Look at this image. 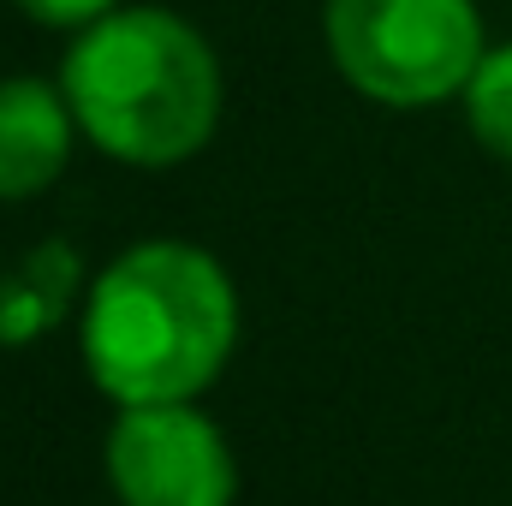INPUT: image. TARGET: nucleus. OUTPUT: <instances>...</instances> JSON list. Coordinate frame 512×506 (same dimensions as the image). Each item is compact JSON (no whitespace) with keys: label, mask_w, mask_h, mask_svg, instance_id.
<instances>
[{"label":"nucleus","mask_w":512,"mask_h":506,"mask_svg":"<svg viewBox=\"0 0 512 506\" xmlns=\"http://www.w3.org/2000/svg\"><path fill=\"white\" fill-rule=\"evenodd\" d=\"M239 340L227 268L185 239L120 251L84 298V370L114 405L197 399Z\"/></svg>","instance_id":"1"},{"label":"nucleus","mask_w":512,"mask_h":506,"mask_svg":"<svg viewBox=\"0 0 512 506\" xmlns=\"http://www.w3.org/2000/svg\"><path fill=\"white\" fill-rule=\"evenodd\" d=\"M60 90L78 131L126 167H179L221 126V60L167 6H114L72 30Z\"/></svg>","instance_id":"2"},{"label":"nucleus","mask_w":512,"mask_h":506,"mask_svg":"<svg viewBox=\"0 0 512 506\" xmlns=\"http://www.w3.org/2000/svg\"><path fill=\"white\" fill-rule=\"evenodd\" d=\"M334 72L382 108H435L465 96L483 42L477 0H322Z\"/></svg>","instance_id":"3"},{"label":"nucleus","mask_w":512,"mask_h":506,"mask_svg":"<svg viewBox=\"0 0 512 506\" xmlns=\"http://www.w3.org/2000/svg\"><path fill=\"white\" fill-rule=\"evenodd\" d=\"M108 483L126 506H233L239 465L191 399L120 405L108 435Z\"/></svg>","instance_id":"4"},{"label":"nucleus","mask_w":512,"mask_h":506,"mask_svg":"<svg viewBox=\"0 0 512 506\" xmlns=\"http://www.w3.org/2000/svg\"><path fill=\"white\" fill-rule=\"evenodd\" d=\"M72 137L78 120L60 78H0V203L48 191L72 161Z\"/></svg>","instance_id":"5"},{"label":"nucleus","mask_w":512,"mask_h":506,"mask_svg":"<svg viewBox=\"0 0 512 506\" xmlns=\"http://www.w3.org/2000/svg\"><path fill=\"white\" fill-rule=\"evenodd\" d=\"M465 120L489 155L512 161V42H495L477 60V72L465 84Z\"/></svg>","instance_id":"6"},{"label":"nucleus","mask_w":512,"mask_h":506,"mask_svg":"<svg viewBox=\"0 0 512 506\" xmlns=\"http://www.w3.org/2000/svg\"><path fill=\"white\" fill-rule=\"evenodd\" d=\"M54 316V298L36 292V286H12L0 298V340H36V328H48Z\"/></svg>","instance_id":"7"},{"label":"nucleus","mask_w":512,"mask_h":506,"mask_svg":"<svg viewBox=\"0 0 512 506\" xmlns=\"http://www.w3.org/2000/svg\"><path fill=\"white\" fill-rule=\"evenodd\" d=\"M114 6H126V0H18V12L36 18L42 30H84Z\"/></svg>","instance_id":"8"}]
</instances>
